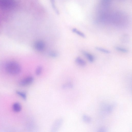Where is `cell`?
Segmentation results:
<instances>
[{"label":"cell","mask_w":132,"mask_h":132,"mask_svg":"<svg viewBox=\"0 0 132 132\" xmlns=\"http://www.w3.org/2000/svg\"><path fill=\"white\" fill-rule=\"evenodd\" d=\"M6 71L9 74L16 75L20 72L21 68L20 65L15 62L11 61L7 63L6 66Z\"/></svg>","instance_id":"6da1fadb"},{"label":"cell","mask_w":132,"mask_h":132,"mask_svg":"<svg viewBox=\"0 0 132 132\" xmlns=\"http://www.w3.org/2000/svg\"><path fill=\"white\" fill-rule=\"evenodd\" d=\"M107 129L105 128H101L98 129V131L100 132H105L106 131Z\"/></svg>","instance_id":"ac0fdd59"},{"label":"cell","mask_w":132,"mask_h":132,"mask_svg":"<svg viewBox=\"0 0 132 132\" xmlns=\"http://www.w3.org/2000/svg\"><path fill=\"white\" fill-rule=\"evenodd\" d=\"M95 49L96 50L98 51L103 52L105 53L109 54L110 53V52L109 50L101 47H96Z\"/></svg>","instance_id":"7c38bea8"},{"label":"cell","mask_w":132,"mask_h":132,"mask_svg":"<svg viewBox=\"0 0 132 132\" xmlns=\"http://www.w3.org/2000/svg\"><path fill=\"white\" fill-rule=\"evenodd\" d=\"M82 119L84 121L87 123L90 122L91 120L90 117L86 115H84L83 116Z\"/></svg>","instance_id":"4fadbf2b"},{"label":"cell","mask_w":132,"mask_h":132,"mask_svg":"<svg viewBox=\"0 0 132 132\" xmlns=\"http://www.w3.org/2000/svg\"><path fill=\"white\" fill-rule=\"evenodd\" d=\"M115 48L116 50L123 52L126 53L128 51V50L126 49L118 46L116 47Z\"/></svg>","instance_id":"9a60e30c"},{"label":"cell","mask_w":132,"mask_h":132,"mask_svg":"<svg viewBox=\"0 0 132 132\" xmlns=\"http://www.w3.org/2000/svg\"><path fill=\"white\" fill-rule=\"evenodd\" d=\"M15 4V0H0V7L4 9L12 8Z\"/></svg>","instance_id":"7a4b0ae2"},{"label":"cell","mask_w":132,"mask_h":132,"mask_svg":"<svg viewBox=\"0 0 132 132\" xmlns=\"http://www.w3.org/2000/svg\"><path fill=\"white\" fill-rule=\"evenodd\" d=\"M72 31L73 32L76 33L77 35L83 38H85L86 37V36L84 33L78 30L76 28H73L72 29Z\"/></svg>","instance_id":"30bf717a"},{"label":"cell","mask_w":132,"mask_h":132,"mask_svg":"<svg viewBox=\"0 0 132 132\" xmlns=\"http://www.w3.org/2000/svg\"><path fill=\"white\" fill-rule=\"evenodd\" d=\"M42 70V68L41 66H38L36 68L35 73L37 76H39L41 74Z\"/></svg>","instance_id":"5bb4252c"},{"label":"cell","mask_w":132,"mask_h":132,"mask_svg":"<svg viewBox=\"0 0 132 132\" xmlns=\"http://www.w3.org/2000/svg\"><path fill=\"white\" fill-rule=\"evenodd\" d=\"M49 56L51 57H55L57 56V54L56 52H55L52 51L49 53Z\"/></svg>","instance_id":"2e32d148"},{"label":"cell","mask_w":132,"mask_h":132,"mask_svg":"<svg viewBox=\"0 0 132 132\" xmlns=\"http://www.w3.org/2000/svg\"><path fill=\"white\" fill-rule=\"evenodd\" d=\"M61 121L60 120H59V121H56V122L55 123L53 126H55V127H54V128L55 127H56L55 129L56 128L57 129L59 127L60 125L61 124Z\"/></svg>","instance_id":"e0dca14e"},{"label":"cell","mask_w":132,"mask_h":132,"mask_svg":"<svg viewBox=\"0 0 132 132\" xmlns=\"http://www.w3.org/2000/svg\"><path fill=\"white\" fill-rule=\"evenodd\" d=\"M75 62L77 64L82 66H84L86 64L85 61L79 57H78L76 59Z\"/></svg>","instance_id":"52a82bcc"},{"label":"cell","mask_w":132,"mask_h":132,"mask_svg":"<svg viewBox=\"0 0 132 132\" xmlns=\"http://www.w3.org/2000/svg\"><path fill=\"white\" fill-rule=\"evenodd\" d=\"M16 93L24 100H26L27 95L25 93L19 91H16Z\"/></svg>","instance_id":"8fae6325"},{"label":"cell","mask_w":132,"mask_h":132,"mask_svg":"<svg viewBox=\"0 0 132 132\" xmlns=\"http://www.w3.org/2000/svg\"><path fill=\"white\" fill-rule=\"evenodd\" d=\"M50 1L53 10L56 14L59 15L60 14L59 11L55 5V0H50Z\"/></svg>","instance_id":"ba28073f"},{"label":"cell","mask_w":132,"mask_h":132,"mask_svg":"<svg viewBox=\"0 0 132 132\" xmlns=\"http://www.w3.org/2000/svg\"><path fill=\"white\" fill-rule=\"evenodd\" d=\"M34 78L32 76H29L21 80L19 85L21 86H24L31 84L33 82Z\"/></svg>","instance_id":"3957f363"},{"label":"cell","mask_w":132,"mask_h":132,"mask_svg":"<svg viewBox=\"0 0 132 132\" xmlns=\"http://www.w3.org/2000/svg\"><path fill=\"white\" fill-rule=\"evenodd\" d=\"M82 53L90 62H92L94 61V57L93 55L85 51H82Z\"/></svg>","instance_id":"8992f818"},{"label":"cell","mask_w":132,"mask_h":132,"mask_svg":"<svg viewBox=\"0 0 132 132\" xmlns=\"http://www.w3.org/2000/svg\"><path fill=\"white\" fill-rule=\"evenodd\" d=\"M12 108L14 112H18L21 110L22 107L19 103L15 102L13 104Z\"/></svg>","instance_id":"5b68a950"},{"label":"cell","mask_w":132,"mask_h":132,"mask_svg":"<svg viewBox=\"0 0 132 132\" xmlns=\"http://www.w3.org/2000/svg\"><path fill=\"white\" fill-rule=\"evenodd\" d=\"M112 1V0H101V6L104 8H107L110 4Z\"/></svg>","instance_id":"9c48e42d"},{"label":"cell","mask_w":132,"mask_h":132,"mask_svg":"<svg viewBox=\"0 0 132 132\" xmlns=\"http://www.w3.org/2000/svg\"><path fill=\"white\" fill-rule=\"evenodd\" d=\"M35 49L37 50L41 51L43 50L45 47L44 42L41 40H38L35 43L34 45Z\"/></svg>","instance_id":"277c9868"}]
</instances>
